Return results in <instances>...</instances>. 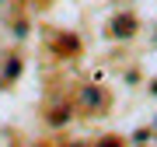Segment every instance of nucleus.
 I'll list each match as a JSON object with an SVG mask.
<instances>
[{"instance_id":"nucleus-4","label":"nucleus","mask_w":157,"mask_h":147,"mask_svg":"<svg viewBox=\"0 0 157 147\" xmlns=\"http://www.w3.org/2000/svg\"><path fill=\"white\" fill-rule=\"evenodd\" d=\"M17 74H21V63H17V56H11V63L4 67V77H7V81H14Z\"/></svg>"},{"instance_id":"nucleus-6","label":"nucleus","mask_w":157,"mask_h":147,"mask_svg":"<svg viewBox=\"0 0 157 147\" xmlns=\"http://www.w3.org/2000/svg\"><path fill=\"white\" fill-rule=\"evenodd\" d=\"M70 147H87V144H84V140H77V144H70Z\"/></svg>"},{"instance_id":"nucleus-1","label":"nucleus","mask_w":157,"mask_h":147,"mask_svg":"<svg viewBox=\"0 0 157 147\" xmlns=\"http://www.w3.org/2000/svg\"><path fill=\"white\" fill-rule=\"evenodd\" d=\"M80 98H84V105H87V109H101V105H105V95H101V88H84V95H80Z\"/></svg>"},{"instance_id":"nucleus-5","label":"nucleus","mask_w":157,"mask_h":147,"mask_svg":"<svg viewBox=\"0 0 157 147\" xmlns=\"http://www.w3.org/2000/svg\"><path fill=\"white\" fill-rule=\"evenodd\" d=\"M98 147H122V140H119V137H105Z\"/></svg>"},{"instance_id":"nucleus-3","label":"nucleus","mask_w":157,"mask_h":147,"mask_svg":"<svg viewBox=\"0 0 157 147\" xmlns=\"http://www.w3.org/2000/svg\"><path fill=\"white\" fill-rule=\"evenodd\" d=\"M67 119H70V105H63V109L56 105V109H52V112H49V123H52V126H59V123H67Z\"/></svg>"},{"instance_id":"nucleus-2","label":"nucleus","mask_w":157,"mask_h":147,"mask_svg":"<svg viewBox=\"0 0 157 147\" xmlns=\"http://www.w3.org/2000/svg\"><path fill=\"white\" fill-rule=\"evenodd\" d=\"M112 28H115V35H122V39H129V35H133V28H136V18H122V21H119V18H115V25H112Z\"/></svg>"}]
</instances>
